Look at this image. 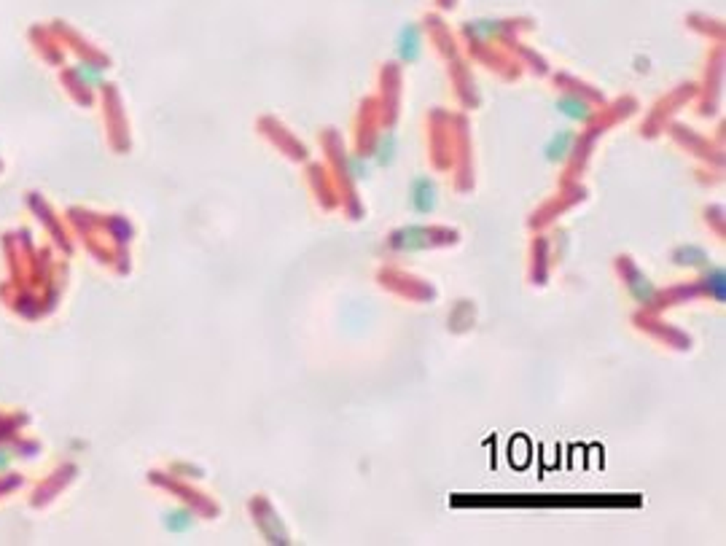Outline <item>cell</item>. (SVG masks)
<instances>
[{
  "label": "cell",
  "mask_w": 726,
  "mask_h": 546,
  "mask_svg": "<svg viewBox=\"0 0 726 546\" xmlns=\"http://www.w3.org/2000/svg\"><path fill=\"white\" fill-rule=\"evenodd\" d=\"M399 54L403 62H414V59H417V54H420V32H417V27L409 25L401 30Z\"/></svg>",
  "instance_id": "7a4b0ae2"
},
{
  "label": "cell",
  "mask_w": 726,
  "mask_h": 546,
  "mask_svg": "<svg viewBox=\"0 0 726 546\" xmlns=\"http://www.w3.org/2000/svg\"><path fill=\"white\" fill-rule=\"evenodd\" d=\"M571 146H573V132H560V135L551 138V143L546 146V156L551 162H557V159H562L571 151Z\"/></svg>",
  "instance_id": "3957f363"
},
{
  "label": "cell",
  "mask_w": 726,
  "mask_h": 546,
  "mask_svg": "<svg viewBox=\"0 0 726 546\" xmlns=\"http://www.w3.org/2000/svg\"><path fill=\"white\" fill-rule=\"evenodd\" d=\"M560 111L562 113H568V116H573V119H586V105L581 102V100H573V97H562L560 102Z\"/></svg>",
  "instance_id": "277c9868"
},
{
  "label": "cell",
  "mask_w": 726,
  "mask_h": 546,
  "mask_svg": "<svg viewBox=\"0 0 726 546\" xmlns=\"http://www.w3.org/2000/svg\"><path fill=\"white\" fill-rule=\"evenodd\" d=\"M412 202L420 213H428L436 205V186L430 183V178H417L412 183Z\"/></svg>",
  "instance_id": "6da1fadb"
}]
</instances>
